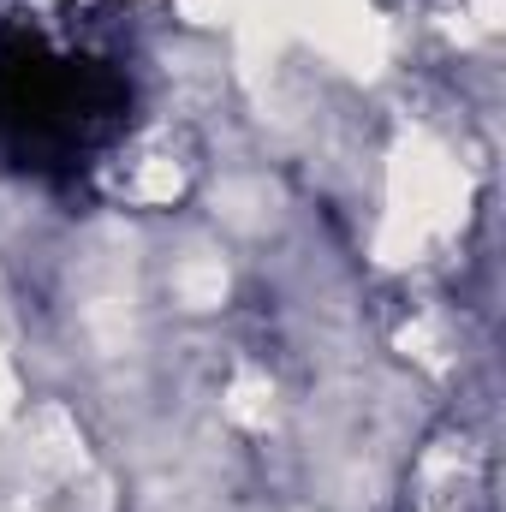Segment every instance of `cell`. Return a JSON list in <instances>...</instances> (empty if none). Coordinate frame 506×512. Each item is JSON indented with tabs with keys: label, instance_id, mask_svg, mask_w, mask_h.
<instances>
[{
	"label": "cell",
	"instance_id": "6da1fadb",
	"mask_svg": "<svg viewBox=\"0 0 506 512\" xmlns=\"http://www.w3.org/2000/svg\"><path fill=\"white\" fill-rule=\"evenodd\" d=\"M126 108V78L102 60L36 36L0 48V161L30 179H78L126 131Z\"/></svg>",
	"mask_w": 506,
	"mask_h": 512
}]
</instances>
